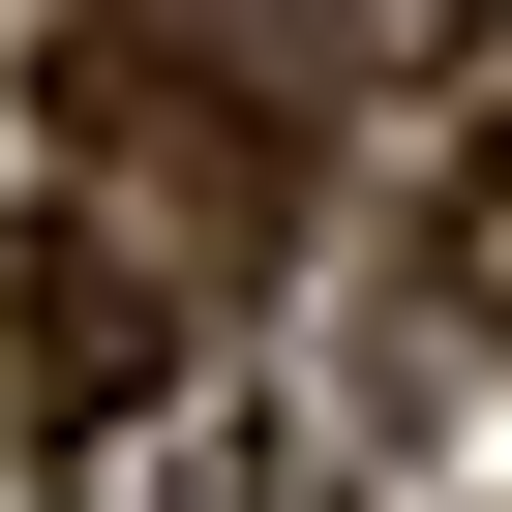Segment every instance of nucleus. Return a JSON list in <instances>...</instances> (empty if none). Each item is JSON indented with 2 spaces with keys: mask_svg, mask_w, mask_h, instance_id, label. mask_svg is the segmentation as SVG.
Segmentation results:
<instances>
[{
  "mask_svg": "<svg viewBox=\"0 0 512 512\" xmlns=\"http://www.w3.org/2000/svg\"><path fill=\"white\" fill-rule=\"evenodd\" d=\"M61 151H91L61 211H91V241H151V272H241V241H302V151L241 121L181 31H91V61H61Z\"/></svg>",
  "mask_w": 512,
  "mask_h": 512,
  "instance_id": "f257e3e1",
  "label": "nucleus"
},
{
  "mask_svg": "<svg viewBox=\"0 0 512 512\" xmlns=\"http://www.w3.org/2000/svg\"><path fill=\"white\" fill-rule=\"evenodd\" d=\"M151 362H181V272H151V241H91V211L0 241V452H121Z\"/></svg>",
  "mask_w": 512,
  "mask_h": 512,
  "instance_id": "f03ea898",
  "label": "nucleus"
},
{
  "mask_svg": "<svg viewBox=\"0 0 512 512\" xmlns=\"http://www.w3.org/2000/svg\"><path fill=\"white\" fill-rule=\"evenodd\" d=\"M422 302H452V332H512V91H482V121H452V181H422Z\"/></svg>",
  "mask_w": 512,
  "mask_h": 512,
  "instance_id": "7ed1b4c3",
  "label": "nucleus"
},
{
  "mask_svg": "<svg viewBox=\"0 0 512 512\" xmlns=\"http://www.w3.org/2000/svg\"><path fill=\"white\" fill-rule=\"evenodd\" d=\"M181 512H362L332 452H272V422H241V452H181Z\"/></svg>",
  "mask_w": 512,
  "mask_h": 512,
  "instance_id": "20e7f679",
  "label": "nucleus"
}]
</instances>
